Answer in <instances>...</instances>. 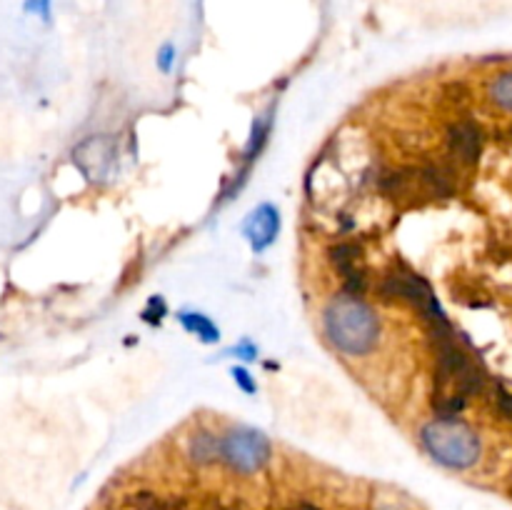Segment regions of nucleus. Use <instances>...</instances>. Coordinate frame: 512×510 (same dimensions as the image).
<instances>
[{
    "instance_id": "nucleus-5",
    "label": "nucleus",
    "mask_w": 512,
    "mask_h": 510,
    "mask_svg": "<svg viewBox=\"0 0 512 510\" xmlns=\"http://www.w3.org/2000/svg\"><path fill=\"white\" fill-rule=\"evenodd\" d=\"M448 150L458 163L475 165L483 153V130L475 120H455L448 128Z\"/></svg>"
},
{
    "instance_id": "nucleus-16",
    "label": "nucleus",
    "mask_w": 512,
    "mask_h": 510,
    "mask_svg": "<svg viewBox=\"0 0 512 510\" xmlns=\"http://www.w3.org/2000/svg\"><path fill=\"white\" fill-rule=\"evenodd\" d=\"M25 10L28 13H38L40 18H50V0H25Z\"/></svg>"
},
{
    "instance_id": "nucleus-3",
    "label": "nucleus",
    "mask_w": 512,
    "mask_h": 510,
    "mask_svg": "<svg viewBox=\"0 0 512 510\" xmlns=\"http://www.w3.org/2000/svg\"><path fill=\"white\" fill-rule=\"evenodd\" d=\"M375 293L383 303H408L413 305L420 313V318L428 323V328H438V325H448L443 308H440L438 298H435L433 288L428 285V280L423 275H418L415 270H410L408 265L393 263V268H388L383 273V278L375 285Z\"/></svg>"
},
{
    "instance_id": "nucleus-15",
    "label": "nucleus",
    "mask_w": 512,
    "mask_h": 510,
    "mask_svg": "<svg viewBox=\"0 0 512 510\" xmlns=\"http://www.w3.org/2000/svg\"><path fill=\"white\" fill-rule=\"evenodd\" d=\"M233 380L245 390V393H255V383L245 368H233Z\"/></svg>"
},
{
    "instance_id": "nucleus-12",
    "label": "nucleus",
    "mask_w": 512,
    "mask_h": 510,
    "mask_svg": "<svg viewBox=\"0 0 512 510\" xmlns=\"http://www.w3.org/2000/svg\"><path fill=\"white\" fill-rule=\"evenodd\" d=\"M430 405H433V413L438 420H458V415L463 413L465 405H468V400L458 393L445 395L443 390H435Z\"/></svg>"
},
{
    "instance_id": "nucleus-1",
    "label": "nucleus",
    "mask_w": 512,
    "mask_h": 510,
    "mask_svg": "<svg viewBox=\"0 0 512 510\" xmlns=\"http://www.w3.org/2000/svg\"><path fill=\"white\" fill-rule=\"evenodd\" d=\"M323 325L333 348L345 355H368L378 345V315L363 298H335L325 310Z\"/></svg>"
},
{
    "instance_id": "nucleus-17",
    "label": "nucleus",
    "mask_w": 512,
    "mask_h": 510,
    "mask_svg": "<svg viewBox=\"0 0 512 510\" xmlns=\"http://www.w3.org/2000/svg\"><path fill=\"white\" fill-rule=\"evenodd\" d=\"M173 58H175L173 45H165V48L160 50V55H158V65H160V70H165V73H168V70L173 68Z\"/></svg>"
},
{
    "instance_id": "nucleus-8",
    "label": "nucleus",
    "mask_w": 512,
    "mask_h": 510,
    "mask_svg": "<svg viewBox=\"0 0 512 510\" xmlns=\"http://www.w3.org/2000/svg\"><path fill=\"white\" fill-rule=\"evenodd\" d=\"M278 228H280V218H278V210H275L273 205H263L260 210H255L248 228L250 240H253V248L263 250L265 245L273 243Z\"/></svg>"
},
{
    "instance_id": "nucleus-6",
    "label": "nucleus",
    "mask_w": 512,
    "mask_h": 510,
    "mask_svg": "<svg viewBox=\"0 0 512 510\" xmlns=\"http://www.w3.org/2000/svg\"><path fill=\"white\" fill-rule=\"evenodd\" d=\"M328 260L335 273L343 275V280L368 270L365 268V248L358 240H338V243H333L328 248Z\"/></svg>"
},
{
    "instance_id": "nucleus-9",
    "label": "nucleus",
    "mask_w": 512,
    "mask_h": 510,
    "mask_svg": "<svg viewBox=\"0 0 512 510\" xmlns=\"http://www.w3.org/2000/svg\"><path fill=\"white\" fill-rule=\"evenodd\" d=\"M188 453L193 463L198 465L215 463V460H220V438L208 428L195 430L188 440Z\"/></svg>"
},
{
    "instance_id": "nucleus-4",
    "label": "nucleus",
    "mask_w": 512,
    "mask_h": 510,
    "mask_svg": "<svg viewBox=\"0 0 512 510\" xmlns=\"http://www.w3.org/2000/svg\"><path fill=\"white\" fill-rule=\"evenodd\" d=\"M270 458V443L263 433L235 428L220 438V460L238 473L250 475L263 468Z\"/></svg>"
},
{
    "instance_id": "nucleus-18",
    "label": "nucleus",
    "mask_w": 512,
    "mask_h": 510,
    "mask_svg": "<svg viewBox=\"0 0 512 510\" xmlns=\"http://www.w3.org/2000/svg\"><path fill=\"white\" fill-rule=\"evenodd\" d=\"M383 510H393V508H383Z\"/></svg>"
},
{
    "instance_id": "nucleus-2",
    "label": "nucleus",
    "mask_w": 512,
    "mask_h": 510,
    "mask_svg": "<svg viewBox=\"0 0 512 510\" xmlns=\"http://www.w3.org/2000/svg\"><path fill=\"white\" fill-rule=\"evenodd\" d=\"M420 443L430 458L450 470H468L480 460V438L460 420H438L425 423L420 430Z\"/></svg>"
},
{
    "instance_id": "nucleus-10",
    "label": "nucleus",
    "mask_w": 512,
    "mask_h": 510,
    "mask_svg": "<svg viewBox=\"0 0 512 510\" xmlns=\"http://www.w3.org/2000/svg\"><path fill=\"white\" fill-rule=\"evenodd\" d=\"M453 385H455V393L463 395L465 400H470L475 398V395L485 393V388H488V375H485V370L480 368V365L470 363L468 368L460 370Z\"/></svg>"
},
{
    "instance_id": "nucleus-7",
    "label": "nucleus",
    "mask_w": 512,
    "mask_h": 510,
    "mask_svg": "<svg viewBox=\"0 0 512 510\" xmlns=\"http://www.w3.org/2000/svg\"><path fill=\"white\" fill-rule=\"evenodd\" d=\"M413 173L420 193L430 195V198H453L455 195L453 175L440 165H418L413 168Z\"/></svg>"
},
{
    "instance_id": "nucleus-14",
    "label": "nucleus",
    "mask_w": 512,
    "mask_h": 510,
    "mask_svg": "<svg viewBox=\"0 0 512 510\" xmlns=\"http://www.w3.org/2000/svg\"><path fill=\"white\" fill-rule=\"evenodd\" d=\"M368 285H370L368 270H363V273H355V275H350V278L343 280V295H350V298H363V295L368 293Z\"/></svg>"
},
{
    "instance_id": "nucleus-11",
    "label": "nucleus",
    "mask_w": 512,
    "mask_h": 510,
    "mask_svg": "<svg viewBox=\"0 0 512 510\" xmlns=\"http://www.w3.org/2000/svg\"><path fill=\"white\" fill-rule=\"evenodd\" d=\"M180 323L190 330V333L198 335L203 343H218L220 340V330L208 315L203 313H180Z\"/></svg>"
},
{
    "instance_id": "nucleus-13",
    "label": "nucleus",
    "mask_w": 512,
    "mask_h": 510,
    "mask_svg": "<svg viewBox=\"0 0 512 510\" xmlns=\"http://www.w3.org/2000/svg\"><path fill=\"white\" fill-rule=\"evenodd\" d=\"M490 100L498 108L510 110L512 113V73H503L500 78L493 80V85H490Z\"/></svg>"
}]
</instances>
